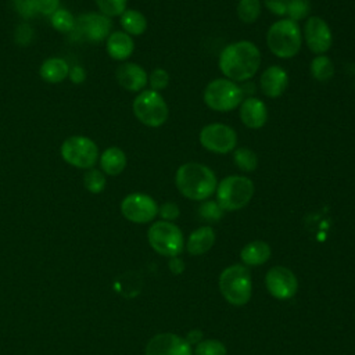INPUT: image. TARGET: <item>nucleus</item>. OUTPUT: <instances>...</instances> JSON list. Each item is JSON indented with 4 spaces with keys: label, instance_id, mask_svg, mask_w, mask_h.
<instances>
[{
    "label": "nucleus",
    "instance_id": "obj_1",
    "mask_svg": "<svg viewBox=\"0 0 355 355\" xmlns=\"http://www.w3.org/2000/svg\"><path fill=\"white\" fill-rule=\"evenodd\" d=\"M261 67V51L248 40L227 44L219 54V69L226 79L245 82L251 79Z\"/></svg>",
    "mask_w": 355,
    "mask_h": 355
},
{
    "label": "nucleus",
    "instance_id": "obj_2",
    "mask_svg": "<svg viewBox=\"0 0 355 355\" xmlns=\"http://www.w3.org/2000/svg\"><path fill=\"white\" fill-rule=\"evenodd\" d=\"M175 184L182 196L193 201H205L216 191L215 172L200 162H186L175 173Z\"/></svg>",
    "mask_w": 355,
    "mask_h": 355
},
{
    "label": "nucleus",
    "instance_id": "obj_3",
    "mask_svg": "<svg viewBox=\"0 0 355 355\" xmlns=\"http://www.w3.org/2000/svg\"><path fill=\"white\" fill-rule=\"evenodd\" d=\"M266 44L279 58L297 55L302 46V32L298 22L290 18H282L273 22L266 33Z\"/></svg>",
    "mask_w": 355,
    "mask_h": 355
},
{
    "label": "nucleus",
    "instance_id": "obj_4",
    "mask_svg": "<svg viewBox=\"0 0 355 355\" xmlns=\"http://www.w3.org/2000/svg\"><path fill=\"white\" fill-rule=\"evenodd\" d=\"M219 290L223 298L236 306L250 301L252 294V280L245 265H232L219 275Z\"/></svg>",
    "mask_w": 355,
    "mask_h": 355
},
{
    "label": "nucleus",
    "instance_id": "obj_5",
    "mask_svg": "<svg viewBox=\"0 0 355 355\" xmlns=\"http://www.w3.org/2000/svg\"><path fill=\"white\" fill-rule=\"evenodd\" d=\"M255 191L250 178L243 175H230L223 178L216 186V202L223 211H237L244 208Z\"/></svg>",
    "mask_w": 355,
    "mask_h": 355
},
{
    "label": "nucleus",
    "instance_id": "obj_6",
    "mask_svg": "<svg viewBox=\"0 0 355 355\" xmlns=\"http://www.w3.org/2000/svg\"><path fill=\"white\" fill-rule=\"evenodd\" d=\"M241 86L226 78H216L211 80L202 93L204 103L208 108L218 112H227L236 110L244 100Z\"/></svg>",
    "mask_w": 355,
    "mask_h": 355
},
{
    "label": "nucleus",
    "instance_id": "obj_7",
    "mask_svg": "<svg viewBox=\"0 0 355 355\" xmlns=\"http://www.w3.org/2000/svg\"><path fill=\"white\" fill-rule=\"evenodd\" d=\"M135 116L148 128H159L169 116V108L159 92L141 90L132 103Z\"/></svg>",
    "mask_w": 355,
    "mask_h": 355
},
{
    "label": "nucleus",
    "instance_id": "obj_8",
    "mask_svg": "<svg viewBox=\"0 0 355 355\" xmlns=\"http://www.w3.org/2000/svg\"><path fill=\"white\" fill-rule=\"evenodd\" d=\"M147 240L155 252L169 258L178 257L184 247L182 230L173 222L162 219L148 227Z\"/></svg>",
    "mask_w": 355,
    "mask_h": 355
},
{
    "label": "nucleus",
    "instance_id": "obj_9",
    "mask_svg": "<svg viewBox=\"0 0 355 355\" xmlns=\"http://www.w3.org/2000/svg\"><path fill=\"white\" fill-rule=\"evenodd\" d=\"M61 158L79 169H90L98 162L100 151L97 144L87 136L73 135L67 137L60 147Z\"/></svg>",
    "mask_w": 355,
    "mask_h": 355
},
{
    "label": "nucleus",
    "instance_id": "obj_10",
    "mask_svg": "<svg viewBox=\"0 0 355 355\" xmlns=\"http://www.w3.org/2000/svg\"><path fill=\"white\" fill-rule=\"evenodd\" d=\"M198 139L205 150L215 154H227L237 146L236 130L232 126L220 122L205 125L201 129Z\"/></svg>",
    "mask_w": 355,
    "mask_h": 355
},
{
    "label": "nucleus",
    "instance_id": "obj_11",
    "mask_svg": "<svg viewBox=\"0 0 355 355\" xmlns=\"http://www.w3.org/2000/svg\"><path fill=\"white\" fill-rule=\"evenodd\" d=\"M121 214L133 223H148L158 215V204L144 193H130L121 201Z\"/></svg>",
    "mask_w": 355,
    "mask_h": 355
},
{
    "label": "nucleus",
    "instance_id": "obj_12",
    "mask_svg": "<svg viewBox=\"0 0 355 355\" xmlns=\"http://www.w3.org/2000/svg\"><path fill=\"white\" fill-rule=\"evenodd\" d=\"M112 28L111 18L101 12H85L76 18L75 29L71 32L76 35L78 39H85L87 42L100 43L105 40Z\"/></svg>",
    "mask_w": 355,
    "mask_h": 355
},
{
    "label": "nucleus",
    "instance_id": "obj_13",
    "mask_svg": "<svg viewBox=\"0 0 355 355\" xmlns=\"http://www.w3.org/2000/svg\"><path fill=\"white\" fill-rule=\"evenodd\" d=\"M265 284L269 294L277 300H290L298 290V282L288 268L273 266L265 276Z\"/></svg>",
    "mask_w": 355,
    "mask_h": 355
},
{
    "label": "nucleus",
    "instance_id": "obj_14",
    "mask_svg": "<svg viewBox=\"0 0 355 355\" xmlns=\"http://www.w3.org/2000/svg\"><path fill=\"white\" fill-rule=\"evenodd\" d=\"M304 37L308 49L320 55L324 54L333 43V33L329 24L320 17H309L304 26Z\"/></svg>",
    "mask_w": 355,
    "mask_h": 355
},
{
    "label": "nucleus",
    "instance_id": "obj_15",
    "mask_svg": "<svg viewBox=\"0 0 355 355\" xmlns=\"http://www.w3.org/2000/svg\"><path fill=\"white\" fill-rule=\"evenodd\" d=\"M146 355H193V351L186 338L175 333H159L147 343Z\"/></svg>",
    "mask_w": 355,
    "mask_h": 355
},
{
    "label": "nucleus",
    "instance_id": "obj_16",
    "mask_svg": "<svg viewBox=\"0 0 355 355\" xmlns=\"http://www.w3.org/2000/svg\"><path fill=\"white\" fill-rule=\"evenodd\" d=\"M119 86L128 92L140 93L148 85V75L143 67L136 62H122L115 72Z\"/></svg>",
    "mask_w": 355,
    "mask_h": 355
},
{
    "label": "nucleus",
    "instance_id": "obj_17",
    "mask_svg": "<svg viewBox=\"0 0 355 355\" xmlns=\"http://www.w3.org/2000/svg\"><path fill=\"white\" fill-rule=\"evenodd\" d=\"M288 86V75L284 68L279 65L268 67L259 78L261 92L270 98L280 97Z\"/></svg>",
    "mask_w": 355,
    "mask_h": 355
},
{
    "label": "nucleus",
    "instance_id": "obj_18",
    "mask_svg": "<svg viewBox=\"0 0 355 355\" xmlns=\"http://www.w3.org/2000/svg\"><path fill=\"white\" fill-rule=\"evenodd\" d=\"M241 122L250 129H261L268 121V108L258 97H247L239 105Z\"/></svg>",
    "mask_w": 355,
    "mask_h": 355
},
{
    "label": "nucleus",
    "instance_id": "obj_19",
    "mask_svg": "<svg viewBox=\"0 0 355 355\" xmlns=\"http://www.w3.org/2000/svg\"><path fill=\"white\" fill-rule=\"evenodd\" d=\"M105 50L111 58L116 61H125L133 54L135 42L126 32L114 31L105 39Z\"/></svg>",
    "mask_w": 355,
    "mask_h": 355
},
{
    "label": "nucleus",
    "instance_id": "obj_20",
    "mask_svg": "<svg viewBox=\"0 0 355 355\" xmlns=\"http://www.w3.org/2000/svg\"><path fill=\"white\" fill-rule=\"evenodd\" d=\"M98 162H100V169L104 175L118 176L126 168L128 158H126V154L122 148L111 146V147H107L100 154Z\"/></svg>",
    "mask_w": 355,
    "mask_h": 355
},
{
    "label": "nucleus",
    "instance_id": "obj_21",
    "mask_svg": "<svg viewBox=\"0 0 355 355\" xmlns=\"http://www.w3.org/2000/svg\"><path fill=\"white\" fill-rule=\"evenodd\" d=\"M215 232L211 226H201L190 233L186 250L190 255H202L209 251L215 243Z\"/></svg>",
    "mask_w": 355,
    "mask_h": 355
},
{
    "label": "nucleus",
    "instance_id": "obj_22",
    "mask_svg": "<svg viewBox=\"0 0 355 355\" xmlns=\"http://www.w3.org/2000/svg\"><path fill=\"white\" fill-rule=\"evenodd\" d=\"M69 65L64 58L60 57H50L44 60L39 68L40 78L51 85L61 83L68 78Z\"/></svg>",
    "mask_w": 355,
    "mask_h": 355
},
{
    "label": "nucleus",
    "instance_id": "obj_23",
    "mask_svg": "<svg viewBox=\"0 0 355 355\" xmlns=\"http://www.w3.org/2000/svg\"><path fill=\"white\" fill-rule=\"evenodd\" d=\"M270 254L272 250L266 241L254 240L243 247L240 258L245 266H259L270 258Z\"/></svg>",
    "mask_w": 355,
    "mask_h": 355
},
{
    "label": "nucleus",
    "instance_id": "obj_24",
    "mask_svg": "<svg viewBox=\"0 0 355 355\" xmlns=\"http://www.w3.org/2000/svg\"><path fill=\"white\" fill-rule=\"evenodd\" d=\"M119 24L123 29L130 36H140L146 32L147 29V19L143 12L137 10H130L126 8L121 15H119Z\"/></svg>",
    "mask_w": 355,
    "mask_h": 355
},
{
    "label": "nucleus",
    "instance_id": "obj_25",
    "mask_svg": "<svg viewBox=\"0 0 355 355\" xmlns=\"http://www.w3.org/2000/svg\"><path fill=\"white\" fill-rule=\"evenodd\" d=\"M311 75L318 82H326L334 75V64L333 61L324 55H316L311 62Z\"/></svg>",
    "mask_w": 355,
    "mask_h": 355
},
{
    "label": "nucleus",
    "instance_id": "obj_26",
    "mask_svg": "<svg viewBox=\"0 0 355 355\" xmlns=\"http://www.w3.org/2000/svg\"><path fill=\"white\" fill-rule=\"evenodd\" d=\"M233 161L234 165L243 172H254L258 166V157L248 147H236L233 150Z\"/></svg>",
    "mask_w": 355,
    "mask_h": 355
},
{
    "label": "nucleus",
    "instance_id": "obj_27",
    "mask_svg": "<svg viewBox=\"0 0 355 355\" xmlns=\"http://www.w3.org/2000/svg\"><path fill=\"white\" fill-rule=\"evenodd\" d=\"M50 22L55 31L62 33H71L75 29L76 18L71 11L60 7L50 15Z\"/></svg>",
    "mask_w": 355,
    "mask_h": 355
},
{
    "label": "nucleus",
    "instance_id": "obj_28",
    "mask_svg": "<svg viewBox=\"0 0 355 355\" xmlns=\"http://www.w3.org/2000/svg\"><path fill=\"white\" fill-rule=\"evenodd\" d=\"M105 184L107 179L101 169L90 168L83 173V186L89 193L100 194L105 189Z\"/></svg>",
    "mask_w": 355,
    "mask_h": 355
},
{
    "label": "nucleus",
    "instance_id": "obj_29",
    "mask_svg": "<svg viewBox=\"0 0 355 355\" xmlns=\"http://www.w3.org/2000/svg\"><path fill=\"white\" fill-rule=\"evenodd\" d=\"M261 15V0H239L237 17L245 22L252 24Z\"/></svg>",
    "mask_w": 355,
    "mask_h": 355
},
{
    "label": "nucleus",
    "instance_id": "obj_30",
    "mask_svg": "<svg viewBox=\"0 0 355 355\" xmlns=\"http://www.w3.org/2000/svg\"><path fill=\"white\" fill-rule=\"evenodd\" d=\"M98 8V12L104 14L108 18L119 17L128 6V0H94Z\"/></svg>",
    "mask_w": 355,
    "mask_h": 355
},
{
    "label": "nucleus",
    "instance_id": "obj_31",
    "mask_svg": "<svg viewBox=\"0 0 355 355\" xmlns=\"http://www.w3.org/2000/svg\"><path fill=\"white\" fill-rule=\"evenodd\" d=\"M196 355H226V347L222 341L208 338V340H201L198 344H196L194 348Z\"/></svg>",
    "mask_w": 355,
    "mask_h": 355
},
{
    "label": "nucleus",
    "instance_id": "obj_32",
    "mask_svg": "<svg viewBox=\"0 0 355 355\" xmlns=\"http://www.w3.org/2000/svg\"><path fill=\"white\" fill-rule=\"evenodd\" d=\"M223 212L225 211L220 208V205L216 201H212V200H205L198 207V215L207 222L220 220L222 216H223Z\"/></svg>",
    "mask_w": 355,
    "mask_h": 355
},
{
    "label": "nucleus",
    "instance_id": "obj_33",
    "mask_svg": "<svg viewBox=\"0 0 355 355\" xmlns=\"http://www.w3.org/2000/svg\"><path fill=\"white\" fill-rule=\"evenodd\" d=\"M311 12V1L309 0H288L287 15L290 19L298 22L305 19Z\"/></svg>",
    "mask_w": 355,
    "mask_h": 355
},
{
    "label": "nucleus",
    "instance_id": "obj_34",
    "mask_svg": "<svg viewBox=\"0 0 355 355\" xmlns=\"http://www.w3.org/2000/svg\"><path fill=\"white\" fill-rule=\"evenodd\" d=\"M150 89L154 92H161L169 85V73L164 68H155L148 75Z\"/></svg>",
    "mask_w": 355,
    "mask_h": 355
},
{
    "label": "nucleus",
    "instance_id": "obj_35",
    "mask_svg": "<svg viewBox=\"0 0 355 355\" xmlns=\"http://www.w3.org/2000/svg\"><path fill=\"white\" fill-rule=\"evenodd\" d=\"M158 215L162 218V220H168L172 222L175 219L179 218L180 215V209L178 207V204L166 201L164 202L161 207H158Z\"/></svg>",
    "mask_w": 355,
    "mask_h": 355
},
{
    "label": "nucleus",
    "instance_id": "obj_36",
    "mask_svg": "<svg viewBox=\"0 0 355 355\" xmlns=\"http://www.w3.org/2000/svg\"><path fill=\"white\" fill-rule=\"evenodd\" d=\"M36 12L43 15H51L57 8H60V0H33Z\"/></svg>",
    "mask_w": 355,
    "mask_h": 355
},
{
    "label": "nucleus",
    "instance_id": "obj_37",
    "mask_svg": "<svg viewBox=\"0 0 355 355\" xmlns=\"http://www.w3.org/2000/svg\"><path fill=\"white\" fill-rule=\"evenodd\" d=\"M14 4L18 14L25 19H29L36 14L33 0H14Z\"/></svg>",
    "mask_w": 355,
    "mask_h": 355
},
{
    "label": "nucleus",
    "instance_id": "obj_38",
    "mask_svg": "<svg viewBox=\"0 0 355 355\" xmlns=\"http://www.w3.org/2000/svg\"><path fill=\"white\" fill-rule=\"evenodd\" d=\"M263 6L275 15H286L288 0H263Z\"/></svg>",
    "mask_w": 355,
    "mask_h": 355
},
{
    "label": "nucleus",
    "instance_id": "obj_39",
    "mask_svg": "<svg viewBox=\"0 0 355 355\" xmlns=\"http://www.w3.org/2000/svg\"><path fill=\"white\" fill-rule=\"evenodd\" d=\"M32 36H33V32H32V28L28 24H19L17 26L15 40L19 44H28L32 40Z\"/></svg>",
    "mask_w": 355,
    "mask_h": 355
},
{
    "label": "nucleus",
    "instance_id": "obj_40",
    "mask_svg": "<svg viewBox=\"0 0 355 355\" xmlns=\"http://www.w3.org/2000/svg\"><path fill=\"white\" fill-rule=\"evenodd\" d=\"M68 78L72 80V83L80 85V83H83L86 80V71L80 65H73L72 68H69Z\"/></svg>",
    "mask_w": 355,
    "mask_h": 355
},
{
    "label": "nucleus",
    "instance_id": "obj_41",
    "mask_svg": "<svg viewBox=\"0 0 355 355\" xmlns=\"http://www.w3.org/2000/svg\"><path fill=\"white\" fill-rule=\"evenodd\" d=\"M169 268H171V270L173 273H180L184 269V265H183V262L178 257H173L171 259V262H169Z\"/></svg>",
    "mask_w": 355,
    "mask_h": 355
},
{
    "label": "nucleus",
    "instance_id": "obj_42",
    "mask_svg": "<svg viewBox=\"0 0 355 355\" xmlns=\"http://www.w3.org/2000/svg\"><path fill=\"white\" fill-rule=\"evenodd\" d=\"M186 341L191 345V344H198L201 341V333L198 330H194V331H190L186 337Z\"/></svg>",
    "mask_w": 355,
    "mask_h": 355
}]
</instances>
